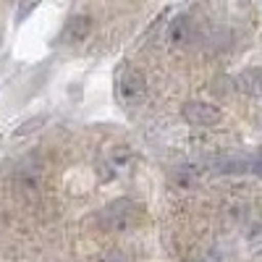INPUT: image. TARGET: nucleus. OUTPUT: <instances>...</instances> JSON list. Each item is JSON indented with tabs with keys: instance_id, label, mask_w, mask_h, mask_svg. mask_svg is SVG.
<instances>
[{
	"instance_id": "1",
	"label": "nucleus",
	"mask_w": 262,
	"mask_h": 262,
	"mask_svg": "<svg viewBox=\"0 0 262 262\" xmlns=\"http://www.w3.org/2000/svg\"><path fill=\"white\" fill-rule=\"evenodd\" d=\"M139 217H142V207L128 196H121V200L105 205L97 212V226L105 233H126L139 223Z\"/></svg>"
},
{
	"instance_id": "2",
	"label": "nucleus",
	"mask_w": 262,
	"mask_h": 262,
	"mask_svg": "<svg viewBox=\"0 0 262 262\" xmlns=\"http://www.w3.org/2000/svg\"><path fill=\"white\" fill-rule=\"evenodd\" d=\"M144 97H147L144 74L139 69H134V66L123 63L116 74V100L123 107H137L144 102Z\"/></svg>"
},
{
	"instance_id": "3",
	"label": "nucleus",
	"mask_w": 262,
	"mask_h": 262,
	"mask_svg": "<svg viewBox=\"0 0 262 262\" xmlns=\"http://www.w3.org/2000/svg\"><path fill=\"white\" fill-rule=\"evenodd\" d=\"M134 149H131L128 144H111L105 152H102V170L107 179H121L126 176V173H131V168H134Z\"/></svg>"
},
{
	"instance_id": "4",
	"label": "nucleus",
	"mask_w": 262,
	"mask_h": 262,
	"mask_svg": "<svg viewBox=\"0 0 262 262\" xmlns=\"http://www.w3.org/2000/svg\"><path fill=\"white\" fill-rule=\"evenodd\" d=\"M181 113H184V121L191 123V126H196V128H212V126H217V123L223 121V113L217 111L215 105L202 102V100L186 102Z\"/></svg>"
},
{
	"instance_id": "5",
	"label": "nucleus",
	"mask_w": 262,
	"mask_h": 262,
	"mask_svg": "<svg viewBox=\"0 0 262 262\" xmlns=\"http://www.w3.org/2000/svg\"><path fill=\"white\" fill-rule=\"evenodd\" d=\"M236 86L249 97H262V69H247L236 76Z\"/></svg>"
},
{
	"instance_id": "6",
	"label": "nucleus",
	"mask_w": 262,
	"mask_h": 262,
	"mask_svg": "<svg viewBox=\"0 0 262 262\" xmlns=\"http://www.w3.org/2000/svg\"><path fill=\"white\" fill-rule=\"evenodd\" d=\"M168 37H170L173 45H189V42L194 39V24H191V18H189V16H179V18L170 24Z\"/></svg>"
},
{
	"instance_id": "7",
	"label": "nucleus",
	"mask_w": 262,
	"mask_h": 262,
	"mask_svg": "<svg viewBox=\"0 0 262 262\" xmlns=\"http://www.w3.org/2000/svg\"><path fill=\"white\" fill-rule=\"evenodd\" d=\"M90 29H92V18L90 16H76V18H71V24H69V29H66V34L79 42V39H84L86 34H90Z\"/></svg>"
},
{
	"instance_id": "8",
	"label": "nucleus",
	"mask_w": 262,
	"mask_h": 262,
	"mask_svg": "<svg viewBox=\"0 0 262 262\" xmlns=\"http://www.w3.org/2000/svg\"><path fill=\"white\" fill-rule=\"evenodd\" d=\"M100 262H131V257L126 252H121V249H111V252H105L100 257Z\"/></svg>"
}]
</instances>
